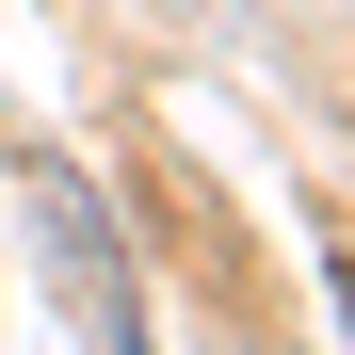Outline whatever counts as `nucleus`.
I'll use <instances>...</instances> for the list:
<instances>
[{
  "mask_svg": "<svg viewBox=\"0 0 355 355\" xmlns=\"http://www.w3.org/2000/svg\"><path fill=\"white\" fill-rule=\"evenodd\" d=\"M49 243H65V275H81V307H97V323H130V291H113V259H97V210L65 194V178H49Z\"/></svg>",
  "mask_w": 355,
  "mask_h": 355,
  "instance_id": "obj_1",
  "label": "nucleus"
}]
</instances>
